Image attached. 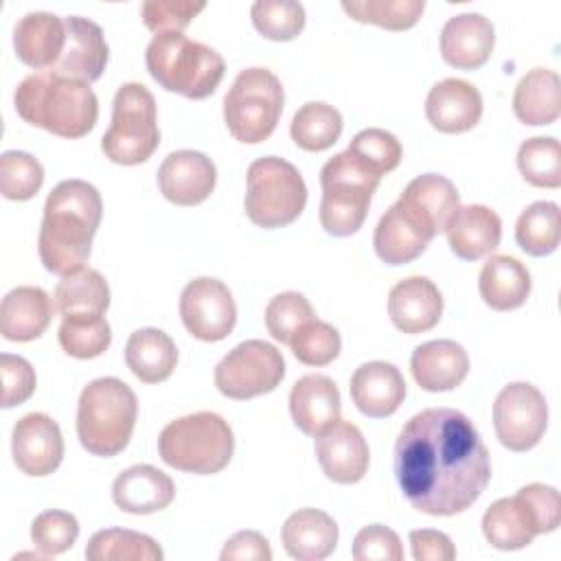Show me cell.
Returning <instances> with one entry per match:
<instances>
[{
	"label": "cell",
	"instance_id": "cb8c5ba5",
	"mask_svg": "<svg viewBox=\"0 0 561 561\" xmlns=\"http://www.w3.org/2000/svg\"><path fill=\"white\" fill-rule=\"evenodd\" d=\"M13 48L22 64L50 70L66 48V20L48 11H31L13 28Z\"/></svg>",
	"mask_w": 561,
	"mask_h": 561
},
{
	"label": "cell",
	"instance_id": "8fae6325",
	"mask_svg": "<svg viewBox=\"0 0 561 561\" xmlns=\"http://www.w3.org/2000/svg\"><path fill=\"white\" fill-rule=\"evenodd\" d=\"M285 377L280 351L265 340H245L237 344L215 368L217 390L237 401L272 392Z\"/></svg>",
	"mask_w": 561,
	"mask_h": 561
},
{
	"label": "cell",
	"instance_id": "d6986e66",
	"mask_svg": "<svg viewBox=\"0 0 561 561\" xmlns=\"http://www.w3.org/2000/svg\"><path fill=\"white\" fill-rule=\"evenodd\" d=\"M107 42L103 28L81 15L66 18V48L59 61L50 68L61 77L92 83L107 66Z\"/></svg>",
	"mask_w": 561,
	"mask_h": 561
},
{
	"label": "cell",
	"instance_id": "f6af8a7d",
	"mask_svg": "<svg viewBox=\"0 0 561 561\" xmlns=\"http://www.w3.org/2000/svg\"><path fill=\"white\" fill-rule=\"evenodd\" d=\"M313 318L316 313L311 302L298 291H283L274 296L265 307V327L270 335L280 344H289L294 333Z\"/></svg>",
	"mask_w": 561,
	"mask_h": 561
},
{
	"label": "cell",
	"instance_id": "8d00e7d4",
	"mask_svg": "<svg viewBox=\"0 0 561 561\" xmlns=\"http://www.w3.org/2000/svg\"><path fill=\"white\" fill-rule=\"evenodd\" d=\"M342 114L322 101L305 103L291 118V140L305 151H324L333 147L342 134Z\"/></svg>",
	"mask_w": 561,
	"mask_h": 561
},
{
	"label": "cell",
	"instance_id": "2e32d148",
	"mask_svg": "<svg viewBox=\"0 0 561 561\" xmlns=\"http://www.w3.org/2000/svg\"><path fill=\"white\" fill-rule=\"evenodd\" d=\"M11 451L18 469L31 478L50 476L64 458L59 425L44 412L24 414L11 434Z\"/></svg>",
	"mask_w": 561,
	"mask_h": 561
},
{
	"label": "cell",
	"instance_id": "d6a6232c",
	"mask_svg": "<svg viewBox=\"0 0 561 561\" xmlns=\"http://www.w3.org/2000/svg\"><path fill=\"white\" fill-rule=\"evenodd\" d=\"M561 81L550 68L528 70L513 94V112L524 125H550L561 112Z\"/></svg>",
	"mask_w": 561,
	"mask_h": 561
},
{
	"label": "cell",
	"instance_id": "8992f818",
	"mask_svg": "<svg viewBox=\"0 0 561 561\" xmlns=\"http://www.w3.org/2000/svg\"><path fill=\"white\" fill-rule=\"evenodd\" d=\"M381 178L379 171L348 149L327 160L320 171L322 228L333 237L355 234L368 215L373 193Z\"/></svg>",
	"mask_w": 561,
	"mask_h": 561
},
{
	"label": "cell",
	"instance_id": "ee69618b",
	"mask_svg": "<svg viewBox=\"0 0 561 561\" xmlns=\"http://www.w3.org/2000/svg\"><path fill=\"white\" fill-rule=\"evenodd\" d=\"M289 346L298 362L307 366H327L340 355L342 337L333 324L313 318L294 333Z\"/></svg>",
	"mask_w": 561,
	"mask_h": 561
},
{
	"label": "cell",
	"instance_id": "7c38bea8",
	"mask_svg": "<svg viewBox=\"0 0 561 561\" xmlns=\"http://www.w3.org/2000/svg\"><path fill=\"white\" fill-rule=\"evenodd\" d=\"M493 427L506 449H533L548 427L546 397L526 381L504 386L493 403Z\"/></svg>",
	"mask_w": 561,
	"mask_h": 561
},
{
	"label": "cell",
	"instance_id": "b9f144b4",
	"mask_svg": "<svg viewBox=\"0 0 561 561\" xmlns=\"http://www.w3.org/2000/svg\"><path fill=\"white\" fill-rule=\"evenodd\" d=\"M250 18L254 28L274 42H289L305 28V7L294 0H256Z\"/></svg>",
	"mask_w": 561,
	"mask_h": 561
},
{
	"label": "cell",
	"instance_id": "603a6c76",
	"mask_svg": "<svg viewBox=\"0 0 561 561\" xmlns=\"http://www.w3.org/2000/svg\"><path fill=\"white\" fill-rule=\"evenodd\" d=\"M351 399L370 419H386L405 399V379L394 364L366 362L351 377Z\"/></svg>",
	"mask_w": 561,
	"mask_h": 561
},
{
	"label": "cell",
	"instance_id": "d590c367",
	"mask_svg": "<svg viewBox=\"0 0 561 561\" xmlns=\"http://www.w3.org/2000/svg\"><path fill=\"white\" fill-rule=\"evenodd\" d=\"M405 202L419 208L438 232H445L447 221L460 206V195L451 180L438 173H423L414 178L401 193Z\"/></svg>",
	"mask_w": 561,
	"mask_h": 561
},
{
	"label": "cell",
	"instance_id": "f5cc1de1",
	"mask_svg": "<svg viewBox=\"0 0 561 561\" xmlns=\"http://www.w3.org/2000/svg\"><path fill=\"white\" fill-rule=\"evenodd\" d=\"M219 559L221 561H232V559L270 561L272 559V548H270V541L261 533L239 530L224 543V550H221Z\"/></svg>",
	"mask_w": 561,
	"mask_h": 561
},
{
	"label": "cell",
	"instance_id": "ab89813d",
	"mask_svg": "<svg viewBox=\"0 0 561 561\" xmlns=\"http://www.w3.org/2000/svg\"><path fill=\"white\" fill-rule=\"evenodd\" d=\"M517 167L522 178L539 188L561 186V147L552 136H535L519 145Z\"/></svg>",
	"mask_w": 561,
	"mask_h": 561
},
{
	"label": "cell",
	"instance_id": "4dcf8cb0",
	"mask_svg": "<svg viewBox=\"0 0 561 561\" xmlns=\"http://www.w3.org/2000/svg\"><path fill=\"white\" fill-rule=\"evenodd\" d=\"M127 368L142 383H160L169 379L178 364V348L162 329L145 327L129 335L125 344Z\"/></svg>",
	"mask_w": 561,
	"mask_h": 561
},
{
	"label": "cell",
	"instance_id": "3957f363",
	"mask_svg": "<svg viewBox=\"0 0 561 561\" xmlns=\"http://www.w3.org/2000/svg\"><path fill=\"white\" fill-rule=\"evenodd\" d=\"M13 103L22 121L61 138L90 134L99 118V99L90 83L53 70H39L22 79Z\"/></svg>",
	"mask_w": 561,
	"mask_h": 561
},
{
	"label": "cell",
	"instance_id": "83f0119b",
	"mask_svg": "<svg viewBox=\"0 0 561 561\" xmlns=\"http://www.w3.org/2000/svg\"><path fill=\"white\" fill-rule=\"evenodd\" d=\"M175 497L173 480L151 467V465H134L121 471L112 484L114 504L134 515H149L156 511H164Z\"/></svg>",
	"mask_w": 561,
	"mask_h": 561
},
{
	"label": "cell",
	"instance_id": "52a82bcc",
	"mask_svg": "<svg viewBox=\"0 0 561 561\" xmlns=\"http://www.w3.org/2000/svg\"><path fill=\"white\" fill-rule=\"evenodd\" d=\"M234 436L228 421L215 412H195L164 425L158 436L160 458L186 473L210 476L228 467Z\"/></svg>",
	"mask_w": 561,
	"mask_h": 561
},
{
	"label": "cell",
	"instance_id": "f35d334b",
	"mask_svg": "<svg viewBox=\"0 0 561 561\" xmlns=\"http://www.w3.org/2000/svg\"><path fill=\"white\" fill-rule=\"evenodd\" d=\"M59 344L64 353L77 359H92L107 351L112 329L101 313H72L61 318Z\"/></svg>",
	"mask_w": 561,
	"mask_h": 561
},
{
	"label": "cell",
	"instance_id": "5bb4252c",
	"mask_svg": "<svg viewBox=\"0 0 561 561\" xmlns=\"http://www.w3.org/2000/svg\"><path fill=\"white\" fill-rule=\"evenodd\" d=\"M482 533L497 550H519L537 535L550 533V524L541 502L526 484L513 497H500L484 511Z\"/></svg>",
	"mask_w": 561,
	"mask_h": 561
},
{
	"label": "cell",
	"instance_id": "60d3db41",
	"mask_svg": "<svg viewBox=\"0 0 561 561\" xmlns=\"http://www.w3.org/2000/svg\"><path fill=\"white\" fill-rule=\"evenodd\" d=\"M342 9L364 24H377L388 31L412 28L425 11V0H344Z\"/></svg>",
	"mask_w": 561,
	"mask_h": 561
},
{
	"label": "cell",
	"instance_id": "44dd1931",
	"mask_svg": "<svg viewBox=\"0 0 561 561\" xmlns=\"http://www.w3.org/2000/svg\"><path fill=\"white\" fill-rule=\"evenodd\" d=\"M388 316L392 324L408 333H425L434 329L443 316V296L425 276L399 280L388 294Z\"/></svg>",
	"mask_w": 561,
	"mask_h": 561
},
{
	"label": "cell",
	"instance_id": "ac0fdd59",
	"mask_svg": "<svg viewBox=\"0 0 561 561\" xmlns=\"http://www.w3.org/2000/svg\"><path fill=\"white\" fill-rule=\"evenodd\" d=\"M217 184V169L208 156L193 149L171 151L158 169V188L175 206H195L208 199Z\"/></svg>",
	"mask_w": 561,
	"mask_h": 561
},
{
	"label": "cell",
	"instance_id": "277c9868",
	"mask_svg": "<svg viewBox=\"0 0 561 561\" xmlns=\"http://www.w3.org/2000/svg\"><path fill=\"white\" fill-rule=\"evenodd\" d=\"M138 416L134 390L116 377L90 381L77 405V436L85 451L101 458L121 454L131 438Z\"/></svg>",
	"mask_w": 561,
	"mask_h": 561
},
{
	"label": "cell",
	"instance_id": "9c48e42d",
	"mask_svg": "<svg viewBox=\"0 0 561 561\" xmlns=\"http://www.w3.org/2000/svg\"><path fill=\"white\" fill-rule=\"evenodd\" d=\"M245 184V215L261 228L289 226L305 210L307 184L300 171L278 156L254 160L248 167Z\"/></svg>",
	"mask_w": 561,
	"mask_h": 561
},
{
	"label": "cell",
	"instance_id": "9a60e30c",
	"mask_svg": "<svg viewBox=\"0 0 561 561\" xmlns=\"http://www.w3.org/2000/svg\"><path fill=\"white\" fill-rule=\"evenodd\" d=\"M436 234V226L419 208L399 197L381 215L373 234V248L386 265H403L419 259Z\"/></svg>",
	"mask_w": 561,
	"mask_h": 561
},
{
	"label": "cell",
	"instance_id": "681fc988",
	"mask_svg": "<svg viewBox=\"0 0 561 561\" xmlns=\"http://www.w3.org/2000/svg\"><path fill=\"white\" fill-rule=\"evenodd\" d=\"M355 561H401L403 546L399 535L381 524L364 526L353 539Z\"/></svg>",
	"mask_w": 561,
	"mask_h": 561
},
{
	"label": "cell",
	"instance_id": "30bf717a",
	"mask_svg": "<svg viewBox=\"0 0 561 561\" xmlns=\"http://www.w3.org/2000/svg\"><path fill=\"white\" fill-rule=\"evenodd\" d=\"M160 145L156 99L142 83H123L112 103V123L101 138L105 158L134 167L151 158Z\"/></svg>",
	"mask_w": 561,
	"mask_h": 561
},
{
	"label": "cell",
	"instance_id": "1f68e13d",
	"mask_svg": "<svg viewBox=\"0 0 561 561\" xmlns=\"http://www.w3.org/2000/svg\"><path fill=\"white\" fill-rule=\"evenodd\" d=\"M478 289L491 309L511 311L526 302L530 294V272L517 259L495 254L482 265Z\"/></svg>",
	"mask_w": 561,
	"mask_h": 561
},
{
	"label": "cell",
	"instance_id": "7bdbcfd3",
	"mask_svg": "<svg viewBox=\"0 0 561 561\" xmlns=\"http://www.w3.org/2000/svg\"><path fill=\"white\" fill-rule=\"evenodd\" d=\"M44 184V167L26 151H4L0 156V193L7 199L24 202L37 195Z\"/></svg>",
	"mask_w": 561,
	"mask_h": 561
},
{
	"label": "cell",
	"instance_id": "4316f807",
	"mask_svg": "<svg viewBox=\"0 0 561 561\" xmlns=\"http://www.w3.org/2000/svg\"><path fill=\"white\" fill-rule=\"evenodd\" d=\"M451 252L462 261H478L491 254L502 239V219L482 204L458 206L445 226Z\"/></svg>",
	"mask_w": 561,
	"mask_h": 561
},
{
	"label": "cell",
	"instance_id": "74e56055",
	"mask_svg": "<svg viewBox=\"0 0 561 561\" xmlns=\"http://www.w3.org/2000/svg\"><path fill=\"white\" fill-rule=\"evenodd\" d=\"M559 206L554 202L530 204L515 224V241L530 256H548L559 248Z\"/></svg>",
	"mask_w": 561,
	"mask_h": 561
},
{
	"label": "cell",
	"instance_id": "6da1fadb",
	"mask_svg": "<svg viewBox=\"0 0 561 561\" xmlns=\"http://www.w3.org/2000/svg\"><path fill=\"white\" fill-rule=\"evenodd\" d=\"M394 476L416 511L456 515L486 489L489 449L467 414L454 408H427L399 432Z\"/></svg>",
	"mask_w": 561,
	"mask_h": 561
},
{
	"label": "cell",
	"instance_id": "7dc6e473",
	"mask_svg": "<svg viewBox=\"0 0 561 561\" xmlns=\"http://www.w3.org/2000/svg\"><path fill=\"white\" fill-rule=\"evenodd\" d=\"M346 149L353 151L357 158H362L366 164H370L381 175L394 171L403 156V149H401V142L397 140V136L386 129H379V127L362 129L359 134L353 136L351 145Z\"/></svg>",
	"mask_w": 561,
	"mask_h": 561
},
{
	"label": "cell",
	"instance_id": "4fadbf2b",
	"mask_svg": "<svg viewBox=\"0 0 561 561\" xmlns=\"http://www.w3.org/2000/svg\"><path fill=\"white\" fill-rule=\"evenodd\" d=\"M180 318L193 337L219 342L234 329L237 305L226 283L199 276L186 283L180 294Z\"/></svg>",
	"mask_w": 561,
	"mask_h": 561
},
{
	"label": "cell",
	"instance_id": "ffe728a7",
	"mask_svg": "<svg viewBox=\"0 0 561 561\" xmlns=\"http://www.w3.org/2000/svg\"><path fill=\"white\" fill-rule=\"evenodd\" d=\"M495 28L482 13H460L445 22L440 31V55L458 70L484 66L493 53Z\"/></svg>",
	"mask_w": 561,
	"mask_h": 561
},
{
	"label": "cell",
	"instance_id": "5b68a950",
	"mask_svg": "<svg viewBox=\"0 0 561 561\" xmlns=\"http://www.w3.org/2000/svg\"><path fill=\"white\" fill-rule=\"evenodd\" d=\"M145 64L158 85L186 99L210 96L224 79V57L182 33H160L147 46Z\"/></svg>",
	"mask_w": 561,
	"mask_h": 561
},
{
	"label": "cell",
	"instance_id": "bcb514c9",
	"mask_svg": "<svg viewBox=\"0 0 561 561\" xmlns=\"http://www.w3.org/2000/svg\"><path fill=\"white\" fill-rule=\"evenodd\" d=\"M79 537V522L66 511H44L31 524V539L46 557L61 554L75 546Z\"/></svg>",
	"mask_w": 561,
	"mask_h": 561
},
{
	"label": "cell",
	"instance_id": "f907efd6",
	"mask_svg": "<svg viewBox=\"0 0 561 561\" xmlns=\"http://www.w3.org/2000/svg\"><path fill=\"white\" fill-rule=\"evenodd\" d=\"M0 375H2V403H0L2 408L20 405L26 399H31V394L35 392V383H37L35 370L24 357L2 353Z\"/></svg>",
	"mask_w": 561,
	"mask_h": 561
},
{
	"label": "cell",
	"instance_id": "f546056e",
	"mask_svg": "<svg viewBox=\"0 0 561 561\" xmlns=\"http://www.w3.org/2000/svg\"><path fill=\"white\" fill-rule=\"evenodd\" d=\"M55 305L42 287L22 285L2 298L0 333L11 342L37 340L50 324Z\"/></svg>",
	"mask_w": 561,
	"mask_h": 561
},
{
	"label": "cell",
	"instance_id": "e575fe53",
	"mask_svg": "<svg viewBox=\"0 0 561 561\" xmlns=\"http://www.w3.org/2000/svg\"><path fill=\"white\" fill-rule=\"evenodd\" d=\"M88 561H162L164 552L149 535L127 528H105L90 537Z\"/></svg>",
	"mask_w": 561,
	"mask_h": 561
},
{
	"label": "cell",
	"instance_id": "ba28073f",
	"mask_svg": "<svg viewBox=\"0 0 561 561\" xmlns=\"http://www.w3.org/2000/svg\"><path fill=\"white\" fill-rule=\"evenodd\" d=\"M280 79L267 68L241 70L224 96V121L234 140L256 145L267 140L283 114Z\"/></svg>",
	"mask_w": 561,
	"mask_h": 561
},
{
	"label": "cell",
	"instance_id": "484cf974",
	"mask_svg": "<svg viewBox=\"0 0 561 561\" xmlns=\"http://www.w3.org/2000/svg\"><path fill=\"white\" fill-rule=\"evenodd\" d=\"M342 401L340 390L331 377L311 373L300 377L289 392V412L294 425L309 436L320 434L324 427L340 419Z\"/></svg>",
	"mask_w": 561,
	"mask_h": 561
},
{
	"label": "cell",
	"instance_id": "c3c4849f",
	"mask_svg": "<svg viewBox=\"0 0 561 561\" xmlns=\"http://www.w3.org/2000/svg\"><path fill=\"white\" fill-rule=\"evenodd\" d=\"M204 7V2L191 0H147L140 4V15L145 26L156 35L182 33Z\"/></svg>",
	"mask_w": 561,
	"mask_h": 561
},
{
	"label": "cell",
	"instance_id": "816d5d0a",
	"mask_svg": "<svg viewBox=\"0 0 561 561\" xmlns=\"http://www.w3.org/2000/svg\"><path fill=\"white\" fill-rule=\"evenodd\" d=\"M410 546H412V557L416 561H451L456 559V548L451 539L432 528H421L410 533Z\"/></svg>",
	"mask_w": 561,
	"mask_h": 561
},
{
	"label": "cell",
	"instance_id": "836d02e7",
	"mask_svg": "<svg viewBox=\"0 0 561 561\" xmlns=\"http://www.w3.org/2000/svg\"><path fill=\"white\" fill-rule=\"evenodd\" d=\"M55 311L64 316L72 313H105L110 307V287L99 270L81 267L61 276L53 294Z\"/></svg>",
	"mask_w": 561,
	"mask_h": 561
},
{
	"label": "cell",
	"instance_id": "7402d4cb",
	"mask_svg": "<svg viewBox=\"0 0 561 561\" xmlns=\"http://www.w3.org/2000/svg\"><path fill=\"white\" fill-rule=\"evenodd\" d=\"M425 116L443 134L469 131L482 116V94L469 81L443 79L425 99Z\"/></svg>",
	"mask_w": 561,
	"mask_h": 561
},
{
	"label": "cell",
	"instance_id": "7a4b0ae2",
	"mask_svg": "<svg viewBox=\"0 0 561 561\" xmlns=\"http://www.w3.org/2000/svg\"><path fill=\"white\" fill-rule=\"evenodd\" d=\"M103 217V202L85 180H64L46 197L37 252L44 267L66 276L83 267Z\"/></svg>",
	"mask_w": 561,
	"mask_h": 561
},
{
	"label": "cell",
	"instance_id": "f1b7e54d",
	"mask_svg": "<svg viewBox=\"0 0 561 561\" xmlns=\"http://www.w3.org/2000/svg\"><path fill=\"white\" fill-rule=\"evenodd\" d=\"M337 537L340 530L335 519L318 508H300L291 513L280 528L285 552L298 561L327 559L335 550Z\"/></svg>",
	"mask_w": 561,
	"mask_h": 561
},
{
	"label": "cell",
	"instance_id": "e0dca14e",
	"mask_svg": "<svg viewBox=\"0 0 561 561\" xmlns=\"http://www.w3.org/2000/svg\"><path fill=\"white\" fill-rule=\"evenodd\" d=\"M316 458L329 480L337 484H355L368 471L370 451L359 427L337 419L316 434Z\"/></svg>",
	"mask_w": 561,
	"mask_h": 561
},
{
	"label": "cell",
	"instance_id": "d4e9b609",
	"mask_svg": "<svg viewBox=\"0 0 561 561\" xmlns=\"http://www.w3.org/2000/svg\"><path fill=\"white\" fill-rule=\"evenodd\" d=\"M414 381L427 392H447L460 386L469 373V355L454 340H430L410 357Z\"/></svg>",
	"mask_w": 561,
	"mask_h": 561
}]
</instances>
